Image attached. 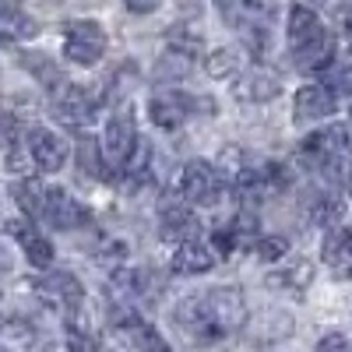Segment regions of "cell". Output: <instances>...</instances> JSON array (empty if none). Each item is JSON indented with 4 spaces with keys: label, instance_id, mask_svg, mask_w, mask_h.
Listing matches in <instances>:
<instances>
[{
    "label": "cell",
    "instance_id": "4fadbf2b",
    "mask_svg": "<svg viewBox=\"0 0 352 352\" xmlns=\"http://www.w3.org/2000/svg\"><path fill=\"white\" fill-rule=\"evenodd\" d=\"M28 152H32V162L43 169V173H56L67 159V144L60 134H53L50 127H32L28 131Z\"/></svg>",
    "mask_w": 352,
    "mask_h": 352
},
{
    "label": "cell",
    "instance_id": "4dcf8cb0",
    "mask_svg": "<svg viewBox=\"0 0 352 352\" xmlns=\"http://www.w3.org/2000/svg\"><path fill=\"white\" fill-rule=\"evenodd\" d=\"M314 352H352V345H349V338L345 335H338V331H331V335H324L317 342V349Z\"/></svg>",
    "mask_w": 352,
    "mask_h": 352
},
{
    "label": "cell",
    "instance_id": "30bf717a",
    "mask_svg": "<svg viewBox=\"0 0 352 352\" xmlns=\"http://www.w3.org/2000/svg\"><path fill=\"white\" fill-rule=\"evenodd\" d=\"M43 219H46L53 229L71 232V229H85L88 222H92V212H88L81 201H74L71 194H64V190H50V187H46Z\"/></svg>",
    "mask_w": 352,
    "mask_h": 352
},
{
    "label": "cell",
    "instance_id": "5b68a950",
    "mask_svg": "<svg viewBox=\"0 0 352 352\" xmlns=\"http://www.w3.org/2000/svg\"><path fill=\"white\" fill-rule=\"evenodd\" d=\"M180 194L187 204H215L222 194V173L204 159L187 162L180 173Z\"/></svg>",
    "mask_w": 352,
    "mask_h": 352
},
{
    "label": "cell",
    "instance_id": "f1b7e54d",
    "mask_svg": "<svg viewBox=\"0 0 352 352\" xmlns=\"http://www.w3.org/2000/svg\"><path fill=\"white\" fill-rule=\"evenodd\" d=\"M289 254V240L285 236H261L257 247H254V257L264 261V264H272V261H282Z\"/></svg>",
    "mask_w": 352,
    "mask_h": 352
},
{
    "label": "cell",
    "instance_id": "8992f818",
    "mask_svg": "<svg viewBox=\"0 0 352 352\" xmlns=\"http://www.w3.org/2000/svg\"><path fill=\"white\" fill-rule=\"evenodd\" d=\"M32 289H36V296L56 314H74L81 307V300H85V289H81V282L71 272H50Z\"/></svg>",
    "mask_w": 352,
    "mask_h": 352
},
{
    "label": "cell",
    "instance_id": "9c48e42d",
    "mask_svg": "<svg viewBox=\"0 0 352 352\" xmlns=\"http://www.w3.org/2000/svg\"><path fill=\"white\" fill-rule=\"evenodd\" d=\"M96 109H99V96L92 92V88H85V85H67L64 92L56 96V102H53L56 120L67 124V127H85V124H92Z\"/></svg>",
    "mask_w": 352,
    "mask_h": 352
},
{
    "label": "cell",
    "instance_id": "6da1fadb",
    "mask_svg": "<svg viewBox=\"0 0 352 352\" xmlns=\"http://www.w3.org/2000/svg\"><path fill=\"white\" fill-rule=\"evenodd\" d=\"M173 324L197 345H219L247 324V296L236 285H212L176 303Z\"/></svg>",
    "mask_w": 352,
    "mask_h": 352
},
{
    "label": "cell",
    "instance_id": "4316f807",
    "mask_svg": "<svg viewBox=\"0 0 352 352\" xmlns=\"http://www.w3.org/2000/svg\"><path fill=\"white\" fill-rule=\"evenodd\" d=\"M14 201L21 204V208L28 215H43V201H46V187L36 184V180H21L14 187Z\"/></svg>",
    "mask_w": 352,
    "mask_h": 352
},
{
    "label": "cell",
    "instance_id": "8fae6325",
    "mask_svg": "<svg viewBox=\"0 0 352 352\" xmlns=\"http://www.w3.org/2000/svg\"><path fill=\"white\" fill-rule=\"evenodd\" d=\"M138 127H134V116H131V109H120L113 116V120L106 124V159L116 166V169H124V162L131 159V152L138 148Z\"/></svg>",
    "mask_w": 352,
    "mask_h": 352
},
{
    "label": "cell",
    "instance_id": "cb8c5ba5",
    "mask_svg": "<svg viewBox=\"0 0 352 352\" xmlns=\"http://www.w3.org/2000/svg\"><path fill=\"white\" fill-rule=\"evenodd\" d=\"M310 219L320 222V226H338L342 222V201L328 190H317L310 197Z\"/></svg>",
    "mask_w": 352,
    "mask_h": 352
},
{
    "label": "cell",
    "instance_id": "ba28073f",
    "mask_svg": "<svg viewBox=\"0 0 352 352\" xmlns=\"http://www.w3.org/2000/svg\"><path fill=\"white\" fill-rule=\"evenodd\" d=\"M113 331L120 335V338H127L131 345H138L141 352H173L166 345V338L144 317H138L131 307H116L113 310Z\"/></svg>",
    "mask_w": 352,
    "mask_h": 352
},
{
    "label": "cell",
    "instance_id": "44dd1931",
    "mask_svg": "<svg viewBox=\"0 0 352 352\" xmlns=\"http://www.w3.org/2000/svg\"><path fill=\"white\" fill-rule=\"evenodd\" d=\"M310 282H314V261H307V257L292 261L289 268L268 275V285H272V289H282V292H289V289H292V292H303Z\"/></svg>",
    "mask_w": 352,
    "mask_h": 352
},
{
    "label": "cell",
    "instance_id": "603a6c76",
    "mask_svg": "<svg viewBox=\"0 0 352 352\" xmlns=\"http://www.w3.org/2000/svg\"><path fill=\"white\" fill-rule=\"evenodd\" d=\"M78 169L85 176H96V180H102V176H106V152L99 148V141L88 138V134L78 141Z\"/></svg>",
    "mask_w": 352,
    "mask_h": 352
},
{
    "label": "cell",
    "instance_id": "d4e9b609",
    "mask_svg": "<svg viewBox=\"0 0 352 352\" xmlns=\"http://www.w3.org/2000/svg\"><path fill=\"white\" fill-rule=\"evenodd\" d=\"M148 169H152V144L148 141H138V148L124 162V176H127L131 184H141L144 176H148Z\"/></svg>",
    "mask_w": 352,
    "mask_h": 352
},
{
    "label": "cell",
    "instance_id": "7c38bea8",
    "mask_svg": "<svg viewBox=\"0 0 352 352\" xmlns=\"http://www.w3.org/2000/svg\"><path fill=\"white\" fill-rule=\"evenodd\" d=\"M201 53V39H173L169 50L159 56L155 78L159 81H184L194 71V56Z\"/></svg>",
    "mask_w": 352,
    "mask_h": 352
},
{
    "label": "cell",
    "instance_id": "ffe728a7",
    "mask_svg": "<svg viewBox=\"0 0 352 352\" xmlns=\"http://www.w3.org/2000/svg\"><path fill=\"white\" fill-rule=\"evenodd\" d=\"M320 32H324V25H320L317 11H310L303 4L289 8V50H300V46L314 43Z\"/></svg>",
    "mask_w": 352,
    "mask_h": 352
},
{
    "label": "cell",
    "instance_id": "277c9868",
    "mask_svg": "<svg viewBox=\"0 0 352 352\" xmlns=\"http://www.w3.org/2000/svg\"><path fill=\"white\" fill-rule=\"evenodd\" d=\"M106 53V32L99 21H71L64 32V56L71 64L92 67L102 60Z\"/></svg>",
    "mask_w": 352,
    "mask_h": 352
},
{
    "label": "cell",
    "instance_id": "3957f363",
    "mask_svg": "<svg viewBox=\"0 0 352 352\" xmlns=\"http://www.w3.org/2000/svg\"><path fill=\"white\" fill-rule=\"evenodd\" d=\"M194 109H215V102L212 99H190L187 92H155L152 99H148V116H152V124L155 127H162V131H176L180 124H187L190 120V113Z\"/></svg>",
    "mask_w": 352,
    "mask_h": 352
},
{
    "label": "cell",
    "instance_id": "836d02e7",
    "mask_svg": "<svg viewBox=\"0 0 352 352\" xmlns=\"http://www.w3.org/2000/svg\"><path fill=\"white\" fill-rule=\"evenodd\" d=\"M8 131H11V116L0 109V134H8Z\"/></svg>",
    "mask_w": 352,
    "mask_h": 352
},
{
    "label": "cell",
    "instance_id": "7a4b0ae2",
    "mask_svg": "<svg viewBox=\"0 0 352 352\" xmlns=\"http://www.w3.org/2000/svg\"><path fill=\"white\" fill-rule=\"evenodd\" d=\"M300 159L307 169L328 176L331 184H345L352 173V127L331 124L324 131L310 134L300 144Z\"/></svg>",
    "mask_w": 352,
    "mask_h": 352
},
{
    "label": "cell",
    "instance_id": "ac0fdd59",
    "mask_svg": "<svg viewBox=\"0 0 352 352\" xmlns=\"http://www.w3.org/2000/svg\"><path fill=\"white\" fill-rule=\"evenodd\" d=\"M8 232L25 247V257H28V264H32V268L46 272L50 264H53V243H50L46 236H39V232L28 226L25 219H11V222H8Z\"/></svg>",
    "mask_w": 352,
    "mask_h": 352
},
{
    "label": "cell",
    "instance_id": "484cf974",
    "mask_svg": "<svg viewBox=\"0 0 352 352\" xmlns=\"http://www.w3.org/2000/svg\"><path fill=\"white\" fill-rule=\"evenodd\" d=\"M320 74H324V81H320V85H324L335 99H338V96H345V92H352V67H349V64L331 60Z\"/></svg>",
    "mask_w": 352,
    "mask_h": 352
},
{
    "label": "cell",
    "instance_id": "e0dca14e",
    "mask_svg": "<svg viewBox=\"0 0 352 352\" xmlns=\"http://www.w3.org/2000/svg\"><path fill=\"white\" fill-rule=\"evenodd\" d=\"M324 264L335 278H352V226H335L324 236Z\"/></svg>",
    "mask_w": 352,
    "mask_h": 352
},
{
    "label": "cell",
    "instance_id": "d6986e66",
    "mask_svg": "<svg viewBox=\"0 0 352 352\" xmlns=\"http://www.w3.org/2000/svg\"><path fill=\"white\" fill-rule=\"evenodd\" d=\"M335 36L328 32H320L314 43H307V46H300V50H292V64H296L300 71H324L331 60H335Z\"/></svg>",
    "mask_w": 352,
    "mask_h": 352
},
{
    "label": "cell",
    "instance_id": "d6a6232c",
    "mask_svg": "<svg viewBox=\"0 0 352 352\" xmlns=\"http://www.w3.org/2000/svg\"><path fill=\"white\" fill-rule=\"evenodd\" d=\"M124 4H127L134 14H148V11L159 8V0H124Z\"/></svg>",
    "mask_w": 352,
    "mask_h": 352
},
{
    "label": "cell",
    "instance_id": "7402d4cb",
    "mask_svg": "<svg viewBox=\"0 0 352 352\" xmlns=\"http://www.w3.org/2000/svg\"><path fill=\"white\" fill-rule=\"evenodd\" d=\"M36 331L28 320H0V352H28Z\"/></svg>",
    "mask_w": 352,
    "mask_h": 352
},
{
    "label": "cell",
    "instance_id": "f546056e",
    "mask_svg": "<svg viewBox=\"0 0 352 352\" xmlns=\"http://www.w3.org/2000/svg\"><path fill=\"white\" fill-rule=\"evenodd\" d=\"M28 162H32V152H28V141H11V148L4 155V166L14 176H28Z\"/></svg>",
    "mask_w": 352,
    "mask_h": 352
},
{
    "label": "cell",
    "instance_id": "1f68e13d",
    "mask_svg": "<svg viewBox=\"0 0 352 352\" xmlns=\"http://www.w3.org/2000/svg\"><path fill=\"white\" fill-rule=\"evenodd\" d=\"M67 352H99V349H96L92 338L81 335L78 328H67Z\"/></svg>",
    "mask_w": 352,
    "mask_h": 352
},
{
    "label": "cell",
    "instance_id": "9a60e30c",
    "mask_svg": "<svg viewBox=\"0 0 352 352\" xmlns=\"http://www.w3.org/2000/svg\"><path fill=\"white\" fill-rule=\"evenodd\" d=\"M215 247L212 243H204V240H190V243H180L173 250V261H169V268L176 275H204V272H212L215 268Z\"/></svg>",
    "mask_w": 352,
    "mask_h": 352
},
{
    "label": "cell",
    "instance_id": "5bb4252c",
    "mask_svg": "<svg viewBox=\"0 0 352 352\" xmlns=\"http://www.w3.org/2000/svg\"><path fill=\"white\" fill-rule=\"evenodd\" d=\"M338 109V99L328 92L324 85H303L296 99H292V113H296L300 124H310V120H328V116Z\"/></svg>",
    "mask_w": 352,
    "mask_h": 352
},
{
    "label": "cell",
    "instance_id": "52a82bcc",
    "mask_svg": "<svg viewBox=\"0 0 352 352\" xmlns=\"http://www.w3.org/2000/svg\"><path fill=\"white\" fill-rule=\"evenodd\" d=\"M159 232H162V240L180 247V243L201 240V219L184 201H162L159 204Z\"/></svg>",
    "mask_w": 352,
    "mask_h": 352
},
{
    "label": "cell",
    "instance_id": "83f0119b",
    "mask_svg": "<svg viewBox=\"0 0 352 352\" xmlns=\"http://www.w3.org/2000/svg\"><path fill=\"white\" fill-rule=\"evenodd\" d=\"M236 67H240V56L232 50H215L208 60H204V71H208L212 78H232Z\"/></svg>",
    "mask_w": 352,
    "mask_h": 352
},
{
    "label": "cell",
    "instance_id": "2e32d148",
    "mask_svg": "<svg viewBox=\"0 0 352 352\" xmlns=\"http://www.w3.org/2000/svg\"><path fill=\"white\" fill-rule=\"evenodd\" d=\"M282 92V78L272 67H250L236 78V96L243 102H272Z\"/></svg>",
    "mask_w": 352,
    "mask_h": 352
}]
</instances>
